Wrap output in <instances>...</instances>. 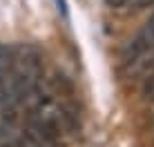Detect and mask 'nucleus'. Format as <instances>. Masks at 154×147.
Listing matches in <instances>:
<instances>
[{"label":"nucleus","mask_w":154,"mask_h":147,"mask_svg":"<svg viewBox=\"0 0 154 147\" xmlns=\"http://www.w3.org/2000/svg\"><path fill=\"white\" fill-rule=\"evenodd\" d=\"M58 147H60V145H58Z\"/></svg>","instance_id":"nucleus-1"}]
</instances>
